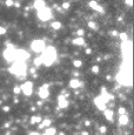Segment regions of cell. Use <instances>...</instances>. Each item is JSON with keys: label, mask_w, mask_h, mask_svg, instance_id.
I'll return each instance as SVG.
<instances>
[{"label": "cell", "mask_w": 134, "mask_h": 135, "mask_svg": "<svg viewBox=\"0 0 134 135\" xmlns=\"http://www.w3.org/2000/svg\"><path fill=\"white\" fill-rule=\"evenodd\" d=\"M41 53L42 54L40 55V58H41V60H42V63L46 65V66H51V65L55 61L56 56H58L55 48L52 47V46H49V47L45 48Z\"/></svg>", "instance_id": "obj_1"}, {"label": "cell", "mask_w": 134, "mask_h": 135, "mask_svg": "<svg viewBox=\"0 0 134 135\" xmlns=\"http://www.w3.org/2000/svg\"><path fill=\"white\" fill-rule=\"evenodd\" d=\"M9 72L15 76H25L26 75V63L22 61H14L9 67Z\"/></svg>", "instance_id": "obj_2"}, {"label": "cell", "mask_w": 134, "mask_h": 135, "mask_svg": "<svg viewBox=\"0 0 134 135\" xmlns=\"http://www.w3.org/2000/svg\"><path fill=\"white\" fill-rule=\"evenodd\" d=\"M116 81L120 85L131 86L132 85V72H125V71L120 69V72L118 73V75H116Z\"/></svg>", "instance_id": "obj_3"}, {"label": "cell", "mask_w": 134, "mask_h": 135, "mask_svg": "<svg viewBox=\"0 0 134 135\" xmlns=\"http://www.w3.org/2000/svg\"><path fill=\"white\" fill-rule=\"evenodd\" d=\"M4 58H5V60L6 61H8V62H14L15 60H17V49L13 47V46H11V47H7L5 51H4Z\"/></svg>", "instance_id": "obj_4"}, {"label": "cell", "mask_w": 134, "mask_h": 135, "mask_svg": "<svg viewBox=\"0 0 134 135\" xmlns=\"http://www.w3.org/2000/svg\"><path fill=\"white\" fill-rule=\"evenodd\" d=\"M38 18L40 19L41 21H47V20L52 19L53 18V14H52L51 8H48V7L45 6L44 8L39 9V11H38Z\"/></svg>", "instance_id": "obj_5"}, {"label": "cell", "mask_w": 134, "mask_h": 135, "mask_svg": "<svg viewBox=\"0 0 134 135\" xmlns=\"http://www.w3.org/2000/svg\"><path fill=\"white\" fill-rule=\"evenodd\" d=\"M31 48L35 53H41L46 48V45H45V42L42 40H33L32 44H31Z\"/></svg>", "instance_id": "obj_6"}, {"label": "cell", "mask_w": 134, "mask_h": 135, "mask_svg": "<svg viewBox=\"0 0 134 135\" xmlns=\"http://www.w3.org/2000/svg\"><path fill=\"white\" fill-rule=\"evenodd\" d=\"M20 88H21V92L26 96H29V95H32V92H33V82L32 81H26V82L22 83V86Z\"/></svg>", "instance_id": "obj_7"}, {"label": "cell", "mask_w": 134, "mask_h": 135, "mask_svg": "<svg viewBox=\"0 0 134 135\" xmlns=\"http://www.w3.org/2000/svg\"><path fill=\"white\" fill-rule=\"evenodd\" d=\"M27 59H29V54L24 49H17V60L15 61H22L25 62Z\"/></svg>", "instance_id": "obj_8"}, {"label": "cell", "mask_w": 134, "mask_h": 135, "mask_svg": "<svg viewBox=\"0 0 134 135\" xmlns=\"http://www.w3.org/2000/svg\"><path fill=\"white\" fill-rule=\"evenodd\" d=\"M38 95L41 98V99H47L49 96V92H48V85H44L42 87L39 88L38 92Z\"/></svg>", "instance_id": "obj_9"}, {"label": "cell", "mask_w": 134, "mask_h": 135, "mask_svg": "<svg viewBox=\"0 0 134 135\" xmlns=\"http://www.w3.org/2000/svg\"><path fill=\"white\" fill-rule=\"evenodd\" d=\"M94 103H95V106H97L100 110H102V112L106 109V102L102 100V98H101V96L95 98V99H94Z\"/></svg>", "instance_id": "obj_10"}, {"label": "cell", "mask_w": 134, "mask_h": 135, "mask_svg": "<svg viewBox=\"0 0 134 135\" xmlns=\"http://www.w3.org/2000/svg\"><path fill=\"white\" fill-rule=\"evenodd\" d=\"M89 7L92 9H94V11H97V12H100V13H102L104 12V8H102V6H100L97 1H94V0H91L88 2Z\"/></svg>", "instance_id": "obj_11"}, {"label": "cell", "mask_w": 134, "mask_h": 135, "mask_svg": "<svg viewBox=\"0 0 134 135\" xmlns=\"http://www.w3.org/2000/svg\"><path fill=\"white\" fill-rule=\"evenodd\" d=\"M59 102H58V103H59V108H67V106H68V101H67V100H66V96H63V95H60V96H59Z\"/></svg>", "instance_id": "obj_12"}, {"label": "cell", "mask_w": 134, "mask_h": 135, "mask_svg": "<svg viewBox=\"0 0 134 135\" xmlns=\"http://www.w3.org/2000/svg\"><path fill=\"white\" fill-rule=\"evenodd\" d=\"M81 86V81L79 79H72L70 81V87L73 88V89H75V88H79Z\"/></svg>", "instance_id": "obj_13"}, {"label": "cell", "mask_w": 134, "mask_h": 135, "mask_svg": "<svg viewBox=\"0 0 134 135\" xmlns=\"http://www.w3.org/2000/svg\"><path fill=\"white\" fill-rule=\"evenodd\" d=\"M33 6H34V8H35L36 11H39V9H41L45 7V1L44 0H35Z\"/></svg>", "instance_id": "obj_14"}, {"label": "cell", "mask_w": 134, "mask_h": 135, "mask_svg": "<svg viewBox=\"0 0 134 135\" xmlns=\"http://www.w3.org/2000/svg\"><path fill=\"white\" fill-rule=\"evenodd\" d=\"M73 45L75 46H84L85 45V40H84V38L82 36H79V38H75V39H73Z\"/></svg>", "instance_id": "obj_15"}, {"label": "cell", "mask_w": 134, "mask_h": 135, "mask_svg": "<svg viewBox=\"0 0 134 135\" xmlns=\"http://www.w3.org/2000/svg\"><path fill=\"white\" fill-rule=\"evenodd\" d=\"M119 123H120L121 126H126V125L128 123V116L125 115V114H121L120 117H119Z\"/></svg>", "instance_id": "obj_16"}, {"label": "cell", "mask_w": 134, "mask_h": 135, "mask_svg": "<svg viewBox=\"0 0 134 135\" xmlns=\"http://www.w3.org/2000/svg\"><path fill=\"white\" fill-rule=\"evenodd\" d=\"M104 114H105V116L107 117V120L109 121H113V110H111V109H105L104 110Z\"/></svg>", "instance_id": "obj_17"}, {"label": "cell", "mask_w": 134, "mask_h": 135, "mask_svg": "<svg viewBox=\"0 0 134 135\" xmlns=\"http://www.w3.org/2000/svg\"><path fill=\"white\" fill-rule=\"evenodd\" d=\"M55 133H56V129H55V128H53V127H47V129H46V130H45V134L47 135H54L55 134Z\"/></svg>", "instance_id": "obj_18"}, {"label": "cell", "mask_w": 134, "mask_h": 135, "mask_svg": "<svg viewBox=\"0 0 134 135\" xmlns=\"http://www.w3.org/2000/svg\"><path fill=\"white\" fill-rule=\"evenodd\" d=\"M51 123H52V121H51L49 119H46V120L42 121L41 125H39V128L41 129V128H44V127H48V126H51Z\"/></svg>", "instance_id": "obj_19"}, {"label": "cell", "mask_w": 134, "mask_h": 135, "mask_svg": "<svg viewBox=\"0 0 134 135\" xmlns=\"http://www.w3.org/2000/svg\"><path fill=\"white\" fill-rule=\"evenodd\" d=\"M41 121V117L40 116H33L31 119V123L32 125H34V123H38V122H40Z\"/></svg>", "instance_id": "obj_20"}, {"label": "cell", "mask_w": 134, "mask_h": 135, "mask_svg": "<svg viewBox=\"0 0 134 135\" xmlns=\"http://www.w3.org/2000/svg\"><path fill=\"white\" fill-rule=\"evenodd\" d=\"M51 26H52L53 29H60V28H61V22H58V21H56V22H53Z\"/></svg>", "instance_id": "obj_21"}, {"label": "cell", "mask_w": 134, "mask_h": 135, "mask_svg": "<svg viewBox=\"0 0 134 135\" xmlns=\"http://www.w3.org/2000/svg\"><path fill=\"white\" fill-rule=\"evenodd\" d=\"M88 27L91 28V29H97V28H98L97 24H95L94 21H89V22H88Z\"/></svg>", "instance_id": "obj_22"}, {"label": "cell", "mask_w": 134, "mask_h": 135, "mask_svg": "<svg viewBox=\"0 0 134 135\" xmlns=\"http://www.w3.org/2000/svg\"><path fill=\"white\" fill-rule=\"evenodd\" d=\"M34 65H35V66H40V65H42V60H41V58H40V56L34 59Z\"/></svg>", "instance_id": "obj_23"}, {"label": "cell", "mask_w": 134, "mask_h": 135, "mask_svg": "<svg viewBox=\"0 0 134 135\" xmlns=\"http://www.w3.org/2000/svg\"><path fill=\"white\" fill-rule=\"evenodd\" d=\"M119 36H120V39H121L122 41H125V40H128V35H127L126 33H120V34H119Z\"/></svg>", "instance_id": "obj_24"}, {"label": "cell", "mask_w": 134, "mask_h": 135, "mask_svg": "<svg viewBox=\"0 0 134 135\" xmlns=\"http://www.w3.org/2000/svg\"><path fill=\"white\" fill-rule=\"evenodd\" d=\"M92 72L94 73V74H98L99 73V66H97V65L93 66V67H92Z\"/></svg>", "instance_id": "obj_25"}, {"label": "cell", "mask_w": 134, "mask_h": 135, "mask_svg": "<svg viewBox=\"0 0 134 135\" xmlns=\"http://www.w3.org/2000/svg\"><path fill=\"white\" fill-rule=\"evenodd\" d=\"M5 4H6V6H7V7H12V6L14 5L13 0H6V2H5Z\"/></svg>", "instance_id": "obj_26"}, {"label": "cell", "mask_w": 134, "mask_h": 135, "mask_svg": "<svg viewBox=\"0 0 134 135\" xmlns=\"http://www.w3.org/2000/svg\"><path fill=\"white\" fill-rule=\"evenodd\" d=\"M81 61L80 60H74V62H73V65L75 66V67H81Z\"/></svg>", "instance_id": "obj_27"}, {"label": "cell", "mask_w": 134, "mask_h": 135, "mask_svg": "<svg viewBox=\"0 0 134 135\" xmlns=\"http://www.w3.org/2000/svg\"><path fill=\"white\" fill-rule=\"evenodd\" d=\"M13 92H14V94H19V93L21 92V88H20L19 86H15V87H14V89H13Z\"/></svg>", "instance_id": "obj_28"}, {"label": "cell", "mask_w": 134, "mask_h": 135, "mask_svg": "<svg viewBox=\"0 0 134 135\" xmlns=\"http://www.w3.org/2000/svg\"><path fill=\"white\" fill-rule=\"evenodd\" d=\"M6 33V28H4L2 26H0V35H4Z\"/></svg>", "instance_id": "obj_29"}, {"label": "cell", "mask_w": 134, "mask_h": 135, "mask_svg": "<svg viewBox=\"0 0 134 135\" xmlns=\"http://www.w3.org/2000/svg\"><path fill=\"white\" fill-rule=\"evenodd\" d=\"M84 34H85V31H84V29H79V31L77 32V35H79V36H82Z\"/></svg>", "instance_id": "obj_30"}, {"label": "cell", "mask_w": 134, "mask_h": 135, "mask_svg": "<svg viewBox=\"0 0 134 135\" xmlns=\"http://www.w3.org/2000/svg\"><path fill=\"white\" fill-rule=\"evenodd\" d=\"M63 8L68 9V8H70V4H68V2H65V4H63Z\"/></svg>", "instance_id": "obj_31"}, {"label": "cell", "mask_w": 134, "mask_h": 135, "mask_svg": "<svg viewBox=\"0 0 134 135\" xmlns=\"http://www.w3.org/2000/svg\"><path fill=\"white\" fill-rule=\"evenodd\" d=\"M125 112H126L125 108H119V114H120V115H121V114H125Z\"/></svg>", "instance_id": "obj_32"}, {"label": "cell", "mask_w": 134, "mask_h": 135, "mask_svg": "<svg viewBox=\"0 0 134 135\" xmlns=\"http://www.w3.org/2000/svg\"><path fill=\"white\" fill-rule=\"evenodd\" d=\"M125 2L128 6H132V5H133V0H125Z\"/></svg>", "instance_id": "obj_33"}, {"label": "cell", "mask_w": 134, "mask_h": 135, "mask_svg": "<svg viewBox=\"0 0 134 135\" xmlns=\"http://www.w3.org/2000/svg\"><path fill=\"white\" fill-rule=\"evenodd\" d=\"M2 109H4V112H9V107H8V106H5Z\"/></svg>", "instance_id": "obj_34"}, {"label": "cell", "mask_w": 134, "mask_h": 135, "mask_svg": "<svg viewBox=\"0 0 134 135\" xmlns=\"http://www.w3.org/2000/svg\"><path fill=\"white\" fill-rule=\"evenodd\" d=\"M100 132H101V133H105V132H106V127H101V128H100Z\"/></svg>", "instance_id": "obj_35"}, {"label": "cell", "mask_w": 134, "mask_h": 135, "mask_svg": "<svg viewBox=\"0 0 134 135\" xmlns=\"http://www.w3.org/2000/svg\"><path fill=\"white\" fill-rule=\"evenodd\" d=\"M111 34H112L113 36H118V32H116V31H113V32H112Z\"/></svg>", "instance_id": "obj_36"}, {"label": "cell", "mask_w": 134, "mask_h": 135, "mask_svg": "<svg viewBox=\"0 0 134 135\" xmlns=\"http://www.w3.org/2000/svg\"><path fill=\"white\" fill-rule=\"evenodd\" d=\"M86 53H87V54H91V49H86Z\"/></svg>", "instance_id": "obj_37"}]
</instances>
